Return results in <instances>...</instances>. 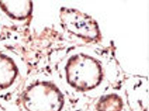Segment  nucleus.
<instances>
[{
  "label": "nucleus",
  "mask_w": 149,
  "mask_h": 111,
  "mask_svg": "<svg viewBox=\"0 0 149 111\" xmlns=\"http://www.w3.org/2000/svg\"><path fill=\"white\" fill-rule=\"evenodd\" d=\"M17 69L11 59L0 55V89H5L13 82Z\"/></svg>",
  "instance_id": "nucleus-3"
},
{
  "label": "nucleus",
  "mask_w": 149,
  "mask_h": 111,
  "mask_svg": "<svg viewBox=\"0 0 149 111\" xmlns=\"http://www.w3.org/2000/svg\"><path fill=\"white\" fill-rule=\"evenodd\" d=\"M100 111H119L121 109V104L119 102H104L99 106Z\"/></svg>",
  "instance_id": "nucleus-4"
},
{
  "label": "nucleus",
  "mask_w": 149,
  "mask_h": 111,
  "mask_svg": "<svg viewBox=\"0 0 149 111\" xmlns=\"http://www.w3.org/2000/svg\"><path fill=\"white\" fill-rule=\"evenodd\" d=\"M0 6L11 17L24 18L29 15L32 8V3L29 1H3Z\"/></svg>",
  "instance_id": "nucleus-2"
},
{
  "label": "nucleus",
  "mask_w": 149,
  "mask_h": 111,
  "mask_svg": "<svg viewBox=\"0 0 149 111\" xmlns=\"http://www.w3.org/2000/svg\"><path fill=\"white\" fill-rule=\"evenodd\" d=\"M22 104L26 111H60L63 103L58 91L53 86L39 82L25 91Z\"/></svg>",
  "instance_id": "nucleus-1"
}]
</instances>
